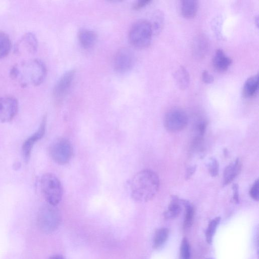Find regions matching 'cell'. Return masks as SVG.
<instances>
[{
    "instance_id": "cell-1",
    "label": "cell",
    "mask_w": 259,
    "mask_h": 259,
    "mask_svg": "<svg viewBox=\"0 0 259 259\" xmlns=\"http://www.w3.org/2000/svg\"><path fill=\"white\" fill-rule=\"evenodd\" d=\"M129 191L133 199L138 202L152 200L157 193L160 185L158 175L146 169L135 174L129 182Z\"/></svg>"
},
{
    "instance_id": "cell-2",
    "label": "cell",
    "mask_w": 259,
    "mask_h": 259,
    "mask_svg": "<svg viewBox=\"0 0 259 259\" xmlns=\"http://www.w3.org/2000/svg\"><path fill=\"white\" fill-rule=\"evenodd\" d=\"M47 68L44 63L38 59L25 60L14 65L10 76L20 85L37 86L45 80Z\"/></svg>"
},
{
    "instance_id": "cell-3",
    "label": "cell",
    "mask_w": 259,
    "mask_h": 259,
    "mask_svg": "<svg viewBox=\"0 0 259 259\" xmlns=\"http://www.w3.org/2000/svg\"><path fill=\"white\" fill-rule=\"evenodd\" d=\"M42 194L48 204L56 206L63 196V188L59 179L54 174L46 173L40 179Z\"/></svg>"
},
{
    "instance_id": "cell-4",
    "label": "cell",
    "mask_w": 259,
    "mask_h": 259,
    "mask_svg": "<svg viewBox=\"0 0 259 259\" xmlns=\"http://www.w3.org/2000/svg\"><path fill=\"white\" fill-rule=\"evenodd\" d=\"M153 35L150 22L142 19L136 22L132 26L129 32V40L134 47L144 49L150 44Z\"/></svg>"
},
{
    "instance_id": "cell-5",
    "label": "cell",
    "mask_w": 259,
    "mask_h": 259,
    "mask_svg": "<svg viewBox=\"0 0 259 259\" xmlns=\"http://www.w3.org/2000/svg\"><path fill=\"white\" fill-rule=\"evenodd\" d=\"M56 206L48 204L38 212L37 224L40 230L45 233L54 231L60 224L61 215Z\"/></svg>"
},
{
    "instance_id": "cell-6",
    "label": "cell",
    "mask_w": 259,
    "mask_h": 259,
    "mask_svg": "<svg viewBox=\"0 0 259 259\" xmlns=\"http://www.w3.org/2000/svg\"><path fill=\"white\" fill-rule=\"evenodd\" d=\"M73 153V148L70 141L64 138L55 140L49 148L51 158L59 164L68 163L72 158Z\"/></svg>"
},
{
    "instance_id": "cell-7",
    "label": "cell",
    "mask_w": 259,
    "mask_h": 259,
    "mask_svg": "<svg viewBox=\"0 0 259 259\" xmlns=\"http://www.w3.org/2000/svg\"><path fill=\"white\" fill-rule=\"evenodd\" d=\"M188 117L181 109L174 108L169 110L164 118V125L169 132H177L183 130L187 125Z\"/></svg>"
},
{
    "instance_id": "cell-8",
    "label": "cell",
    "mask_w": 259,
    "mask_h": 259,
    "mask_svg": "<svg viewBox=\"0 0 259 259\" xmlns=\"http://www.w3.org/2000/svg\"><path fill=\"white\" fill-rule=\"evenodd\" d=\"M135 62V56L131 50L127 48L120 49L114 57V69L118 73H126L133 68Z\"/></svg>"
},
{
    "instance_id": "cell-9",
    "label": "cell",
    "mask_w": 259,
    "mask_h": 259,
    "mask_svg": "<svg viewBox=\"0 0 259 259\" xmlns=\"http://www.w3.org/2000/svg\"><path fill=\"white\" fill-rule=\"evenodd\" d=\"M18 110V102L13 97H0V121L9 122L16 115Z\"/></svg>"
},
{
    "instance_id": "cell-10",
    "label": "cell",
    "mask_w": 259,
    "mask_h": 259,
    "mask_svg": "<svg viewBox=\"0 0 259 259\" xmlns=\"http://www.w3.org/2000/svg\"><path fill=\"white\" fill-rule=\"evenodd\" d=\"M38 42L35 35L28 32L24 34L16 44L15 53L18 55H31L37 50Z\"/></svg>"
},
{
    "instance_id": "cell-11",
    "label": "cell",
    "mask_w": 259,
    "mask_h": 259,
    "mask_svg": "<svg viewBox=\"0 0 259 259\" xmlns=\"http://www.w3.org/2000/svg\"><path fill=\"white\" fill-rule=\"evenodd\" d=\"M75 74L74 70H70L65 72L56 83L53 95L55 99L60 101L65 97L73 82Z\"/></svg>"
},
{
    "instance_id": "cell-12",
    "label": "cell",
    "mask_w": 259,
    "mask_h": 259,
    "mask_svg": "<svg viewBox=\"0 0 259 259\" xmlns=\"http://www.w3.org/2000/svg\"><path fill=\"white\" fill-rule=\"evenodd\" d=\"M46 124L47 118L46 116H44L37 131L24 142L22 146V152L25 161H27L29 160L35 143L44 137L46 132Z\"/></svg>"
},
{
    "instance_id": "cell-13",
    "label": "cell",
    "mask_w": 259,
    "mask_h": 259,
    "mask_svg": "<svg viewBox=\"0 0 259 259\" xmlns=\"http://www.w3.org/2000/svg\"><path fill=\"white\" fill-rule=\"evenodd\" d=\"M241 169V163L239 158L231 162L225 168L223 174V185L231 183L238 175Z\"/></svg>"
},
{
    "instance_id": "cell-14",
    "label": "cell",
    "mask_w": 259,
    "mask_h": 259,
    "mask_svg": "<svg viewBox=\"0 0 259 259\" xmlns=\"http://www.w3.org/2000/svg\"><path fill=\"white\" fill-rule=\"evenodd\" d=\"M232 62V60L221 49L216 51L212 60L213 67L220 72L226 71Z\"/></svg>"
},
{
    "instance_id": "cell-15",
    "label": "cell",
    "mask_w": 259,
    "mask_h": 259,
    "mask_svg": "<svg viewBox=\"0 0 259 259\" xmlns=\"http://www.w3.org/2000/svg\"><path fill=\"white\" fill-rule=\"evenodd\" d=\"M97 39L96 33L90 29H82L78 33L79 41L82 48L85 49L92 48Z\"/></svg>"
},
{
    "instance_id": "cell-16",
    "label": "cell",
    "mask_w": 259,
    "mask_h": 259,
    "mask_svg": "<svg viewBox=\"0 0 259 259\" xmlns=\"http://www.w3.org/2000/svg\"><path fill=\"white\" fill-rule=\"evenodd\" d=\"M258 84V74L249 77L244 84L242 90L243 96L247 98L253 97L257 91Z\"/></svg>"
},
{
    "instance_id": "cell-17",
    "label": "cell",
    "mask_w": 259,
    "mask_h": 259,
    "mask_svg": "<svg viewBox=\"0 0 259 259\" xmlns=\"http://www.w3.org/2000/svg\"><path fill=\"white\" fill-rule=\"evenodd\" d=\"M174 77L178 88L184 90L187 89L190 83V75L184 66H180L174 73Z\"/></svg>"
},
{
    "instance_id": "cell-18",
    "label": "cell",
    "mask_w": 259,
    "mask_h": 259,
    "mask_svg": "<svg viewBox=\"0 0 259 259\" xmlns=\"http://www.w3.org/2000/svg\"><path fill=\"white\" fill-rule=\"evenodd\" d=\"M198 2L195 0H184L181 2V13L186 18L195 17L198 10Z\"/></svg>"
},
{
    "instance_id": "cell-19",
    "label": "cell",
    "mask_w": 259,
    "mask_h": 259,
    "mask_svg": "<svg viewBox=\"0 0 259 259\" xmlns=\"http://www.w3.org/2000/svg\"><path fill=\"white\" fill-rule=\"evenodd\" d=\"M208 43L206 38L203 35H198L194 40L193 53L198 58L203 57L207 52Z\"/></svg>"
},
{
    "instance_id": "cell-20",
    "label": "cell",
    "mask_w": 259,
    "mask_h": 259,
    "mask_svg": "<svg viewBox=\"0 0 259 259\" xmlns=\"http://www.w3.org/2000/svg\"><path fill=\"white\" fill-rule=\"evenodd\" d=\"M181 200L176 196H172L167 210L165 211L164 215L167 219H173L178 217L182 211Z\"/></svg>"
},
{
    "instance_id": "cell-21",
    "label": "cell",
    "mask_w": 259,
    "mask_h": 259,
    "mask_svg": "<svg viewBox=\"0 0 259 259\" xmlns=\"http://www.w3.org/2000/svg\"><path fill=\"white\" fill-rule=\"evenodd\" d=\"M169 235V230L167 228H162L158 229L155 233L153 247L157 249L161 247L166 241Z\"/></svg>"
},
{
    "instance_id": "cell-22",
    "label": "cell",
    "mask_w": 259,
    "mask_h": 259,
    "mask_svg": "<svg viewBox=\"0 0 259 259\" xmlns=\"http://www.w3.org/2000/svg\"><path fill=\"white\" fill-rule=\"evenodd\" d=\"M11 48V42L9 35L0 31V59L3 58L9 53Z\"/></svg>"
},
{
    "instance_id": "cell-23",
    "label": "cell",
    "mask_w": 259,
    "mask_h": 259,
    "mask_svg": "<svg viewBox=\"0 0 259 259\" xmlns=\"http://www.w3.org/2000/svg\"><path fill=\"white\" fill-rule=\"evenodd\" d=\"M182 203L185 207V217L184 221V227L187 229L192 224L194 209L192 204L187 200H182Z\"/></svg>"
},
{
    "instance_id": "cell-24",
    "label": "cell",
    "mask_w": 259,
    "mask_h": 259,
    "mask_svg": "<svg viewBox=\"0 0 259 259\" xmlns=\"http://www.w3.org/2000/svg\"><path fill=\"white\" fill-rule=\"evenodd\" d=\"M163 22L164 15L163 13L159 11L155 12L152 18L151 22H150L153 34H157L161 31Z\"/></svg>"
},
{
    "instance_id": "cell-25",
    "label": "cell",
    "mask_w": 259,
    "mask_h": 259,
    "mask_svg": "<svg viewBox=\"0 0 259 259\" xmlns=\"http://www.w3.org/2000/svg\"><path fill=\"white\" fill-rule=\"evenodd\" d=\"M220 221L221 218L217 217L209 222L205 233L206 240L208 243L212 242L213 236Z\"/></svg>"
},
{
    "instance_id": "cell-26",
    "label": "cell",
    "mask_w": 259,
    "mask_h": 259,
    "mask_svg": "<svg viewBox=\"0 0 259 259\" xmlns=\"http://www.w3.org/2000/svg\"><path fill=\"white\" fill-rule=\"evenodd\" d=\"M180 259H190V247L188 240L184 238L180 246Z\"/></svg>"
},
{
    "instance_id": "cell-27",
    "label": "cell",
    "mask_w": 259,
    "mask_h": 259,
    "mask_svg": "<svg viewBox=\"0 0 259 259\" xmlns=\"http://www.w3.org/2000/svg\"><path fill=\"white\" fill-rule=\"evenodd\" d=\"M208 170L212 177H216L219 172V164L215 158H211L208 163Z\"/></svg>"
},
{
    "instance_id": "cell-28",
    "label": "cell",
    "mask_w": 259,
    "mask_h": 259,
    "mask_svg": "<svg viewBox=\"0 0 259 259\" xmlns=\"http://www.w3.org/2000/svg\"><path fill=\"white\" fill-rule=\"evenodd\" d=\"M259 182L256 180L251 187L249 194L250 196L254 200L258 201L259 199Z\"/></svg>"
},
{
    "instance_id": "cell-29",
    "label": "cell",
    "mask_w": 259,
    "mask_h": 259,
    "mask_svg": "<svg viewBox=\"0 0 259 259\" xmlns=\"http://www.w3.org/2000/svg\"><path fill=\"white\" fill-rule=\"evenodd\" d=\"M201 78L203 82L210 84L213 82L214 78L207 70H204L201 74Z\"/></svg>"
},
{
    "instance_id": "cell-30",
    "label": "cell",
    "mask_w": 259,
    "mask_h": 259,
    "mask_svg": "<svg viewBox=\"0 0 259 259\" xmlns=\"http://www.w3.org/2000/svg\"><path fill=\"white\" fill-rule=\"evenodd\" d=\"M238 185L234 184L232 186L233 197L232 200L234 203H238L239 201Z\"/></svg>"
},
{
    "instance_id": "cell-31",
    "label": "cell",
    "mask_w": 259,
    "mask_h": 259,
    "mask_svg": "<svg viewBox=\"0 0 259 259\" xmlns=\"http://www.w3.org/2000/svg\"><path fill=\"white\" fill-rule=\"evenodd\" d=\"M150 2L149 0H139L134 5V9L138 10L145 7Z\"/></svg>"
},
{
    "instance_id": "cell-32",
    "label": "cell",
    "mask_w": 259,
    "mask_h": 259,
    "mask_svg": "<svg viewBox=\"0 0 259 259\" xmlns=\"http://www.w3.org/2000/svg\"><path fill=\"white\" fill-rule=\"evenodd\" d=\"M196 169V165L190 166L189 167H188L186 171V174L185 175L186 180L189 179L195 172Z\"/></svg>"
},
{
    "instance_id": "cell-33",
    "label": "cell",
    "mask_w": 259,
    "mask_h": 259,
    "mask_svg": "<svg viewBox=\"0 0 259 259\" xmlns=\"http://www.w3.org/2000/svg\"><path fill=\"white\" fill-rule=\"evenodd\" d=\"M206 123L205 121H202L198 124V131L200 136L203 135L206 129Z\"/></svg>"
},
{
    "instance_id": "cell-34",
    "label": "cell",
    "mask_w": 259,
    "mask_h": 259,
    "mask_svg": "<svg viewBox=\"0 0 259 259\" xmlns=\"http://www.w3.org/2000/svg\"><path fill=\"white\" fill-rule=\"evenodd\" d=\"M49 259H65L63 256H62L61 255H55L51 257H50Z\"/></svg>"
},
{
    "instance_id": "cell-35",
    "label": "cell",
    "mask_w": 259,
    "mask_h": 259,
    "mask_svg": "<svg viewBox=\"0 0 259 259\" xmlns=\"http://www.w3.org/2000/svg\"><path fill=\"white\" fill-rule=\"evenodd\" d=\"M207 259H213V258H207Z\"/></svg>"
}]
</instances>
